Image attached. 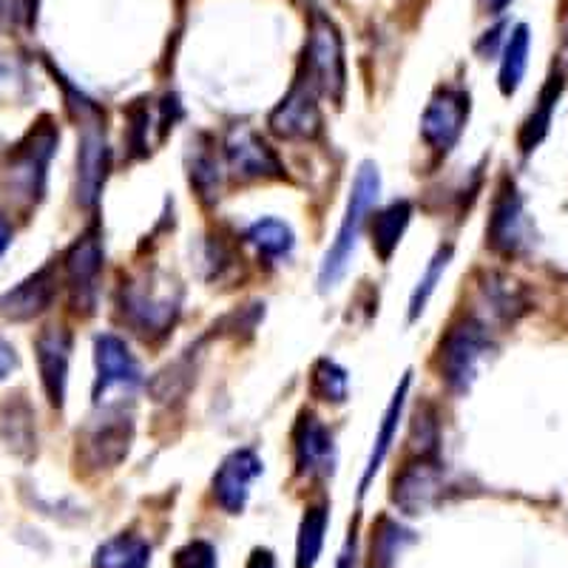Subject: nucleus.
Wrapping results in <instances>:
<instances>
[{"mask_svg": "<svg viewBox=\"0 0 568 568\" xmlns=\"http://www.w3.org/2000/svg\"><path fill=\"white\" fill-rule=\"evenodd\" d=\"M174 568H220L216 549L207 540H191L182 549H176Z\"/></svg>", "mask_w": 568, "mask_h": 568, "instance_id": "c756f323", "label": "nucleus"}, {"mask_svg": "<svg viewBox=\"0 0 568 568\" xmlns=\"http://www.w3.org/2000/svg\"><path fill=\"white\" fill-rule=\"evenodd\" d=\"M409 384H413V378H409V373H407V375H404V382L398 384V389H395V395H393V400H389L387 413H384L382 426H378V435H375L373 453H369L367 466H364L362 495H364V491H367V486L373 484V478H375V475H378V469H382V466H384V460H387L389 449H393L395 438H398V426H400V418H404V407H407Z\"/></svg>", "mask_w": 568, "mask_h": 568, "instance_id": "6ab92c4d", "label": "nucleus"}, {"mask_svg": "<svg viewBox=\"0 0 568 568\" xmlns=\"http://www.w3.org/2000/svg\"><path fill=\"white\" fill-rule=\"evenodd\" d=\"M486 353H489V333L478 318L464 316L449 324V329L438 342V355H435L440 382L453 393H466L478 378Z\"/></svg>", "mask_w": 568, "mask_h": 568, "instance_id": "7ed1b4c3", "label": "nucleus"}, {"mask_svg": "<svg viewBox=\"0 0 568 568\" xmlns=\"http://www.w3.org/2000/svg\"><path fill=\"white\" fill-rule=\"evenodd\" d=\"M318 89L311 80L298 74L287 98L273 109L271 131L282 140H313L322 131V111H318Z\"/></svg>", "mask_w": 568, "mask_h": 568, "instance_id": "1a4fd4ad", "label": "nucleus"}, {"mask_svg": "<svg viewBox=\"0 0 568 568\" xmlns=\"http://www.w3.org/2000/svg\"><path fill=\"white\" fill-rule=\"evenodd\" d=\"M560 94H562V74H551L549 83L542 85L540 91V103H537V109L531 111V116L524 123V129H520V149H524L526 154L535 151L542 142V136L549 134L551 114H555Z\"/></svg>", "mask_w": 568, "mask_h": 568, "instance_id": "b1692460", "label": "nucleus"}, {"mask_svg": "<svg viewBox=\"0 0 568 568\" xmlns=\"http://www.w3.org/2000/svg\"><path fill=\"white\" fill-rule=\"evenodd\" d=\"M413 531H404L400 526L389 524V520H384V531L378 535V557H382V562L393 560L395 555L400 551V540H413Z\"/></svg>", "mask_w": 568, "mask_h": 568, "instance_id": "7c9ffc66", "label": "nucleus"}, {"mask_svg": "<svg viewBox=\"0 0 568 568\" xmlns=\"http://www.w3.org/2000/svg\"><path fill=\"white\" fill-rule=\"evenodd\" d=\"M265 464L253 449H236L220 464L213 475V497L227 515H242L251 497L253 480L262 475Z\"/></svg>", "mask_w": 568, "mask_h": 568, "instance_id": "4468645a", "label": "nucleus"}, {"mask_svg": "<svg viewBox=\"0 0 568 568\" xmlns=\"http://www.w3.org/2000/svg\"><path fill=\"white\" fill-rule=\"evenodd\" d=\"M225 160L231 174L242 182L276 180V176H282V162H278L276 151L247 125H236L227 134Z\"/></svg>", "mask_w": 568, "mask_h": 568, "instance_id": "9b49d317", "label": "nucleus"}, {"mask_svg": "<svg viewBox=\"0 0 568 568\" xmlns=\"http://www.w3.org/2000/svg\"><path fill=\"white\" fill-rule=\"evenodd\" d=\"M34 358H38L40 384L54 409H63L65 389H69L71 364V333L65 327H43L34 338Z\"/></svg>", "mask_w": 568, "mask_h": 568, "instance_id": "f8f14e48", "label": "nucleus"}, {"mask_svg": "<svg viewBox=\"0 0 568 568\" xmlns=\"http://www.w3.org/2000/svg\"><path fill=\"white\" fill-rule=\"evenodd\" d=\"M329 509L327 504H313L304 509L296 540V568H313L322 557L324 535H327Z\"/></svg>", "mask_w": 568, "mask_h": 568, "instance_id": "5701e85b", "label": "nucleus"}, {"mask_svg": "<svg viewBox=\"0 0 568 568\" xmlns=\"http://www.w3.org/2000/svg\"><path fill=\"white\" fill-rule=\"evenodd\" d=\"M311 389L318 400H327V404H344L349 393V378L347 369L338 367L336 362L329 358H318L316 367L311 373Z\"/></svg>", "mask_w": 568, "mask_h": 568, "instance_id": "bb28decb", "label": "nucleus"}, {"mask_svg": "<svg viewBox=\"0 0 568 568\" xmlns=\"http://www.w3.org/2000/svg\"><path fill=\"white\" fill-rule=\"evenodd\" d=\"M94 367H98V378H94V404L98 407H103L114 389H129L131 393L142 382L134 353L114 333H103L94 342Z\"/></svg>", "mask_w": 568, "mask_h": 568, "instance_id": "6e6552de", "label": "nucleus"}, {"mask_svg": "<svg viewBox=\"0 0 568 568\" xmlns=\"http://www.w3.org/2000/svg\"><path fill=\"white\" fill-rule=\"evenodd\" d=\"M3 426H7V440L14 453H32L34 449V413L27 400H9L0 415Z\"/></svg>", "mask_w": 568, "mask_h": 568, "instance_id": "a878e982", "label": "nucleus"}, {"mask_svg": "<svg viewBox=\"0 0 568 568\" xmlns=\"http://www.w3.org/2000/svg\"><path fill=\"white\" fill-rule=\"evenodd\" d=\"M562 52H566V60H568V12H566V23H562Z\"/></svg>", "mask_w": 568, "mask_h": 568, "instance_id": "e433bc0d", "label": "nucleus"}, {"mask_svg": "<svg viewBox=\"0 0 568 568\" xmlns=\"http://www.w3.org/2000/svg\"><path fill=\"white\" fill-rule=\"evenodd\" d=\"M131 438H134L131 415H125L123 407L105 409L103 418L94 420L85 429L83 440H80V449H83V458L94 469H114L129 455Z\"/></svg>", "mask_w": 568, "mask_h": 568, "instance_id": "9d476101", "label": "nucleus"}, {"mask_svg": "<svg viewBox=\"0 0 568 568\" xmlns=\"http://www.w3.org/2000/svg\"><path fill=\"white\" fill-rule=\"evenodd\" d=\"M378 194H382V174H378V165H375V162H362V169L355 171L353 187H349L347 211H344L336 242H333L329 251L324 253L322 271H318V287H322V291L336 287L344 278V273H347L349 258H353L358 236H362L364 220H367V213L373 211L375 202H378Z\"/></svg>", "mask_w": 568, "mask_h": 568, "instance_id": "f257e3e1", "label": "nucleus"}, {"mask_svg": "<svg viewBox=\"0 0 568 568\" xmlns=\"http://www.w3.org/2000/svg\"><path fill=\"white\" fill-rule=\"evenodd\" d=\"M220 162H216V154L211 149H196L194 162H191V185L200 191L202 200H213L216 191H220Z\"/></svg>", "mask_w": 568, "mask_h": 568, "instance_id": "c85d7f7f", "label": "nucleus"}, {"mask_svg": "<svg viewBox=\"0 0 568 568\" xmlns=\"http://www.w3.org/2000/svg\"><path fill=\"white\" fill-rule=\"evenodd\" d=\"M12 369H18V353H14L12 344L0 338V382H7Z\"/></svg>", "mask_w": 568, "mask_h": 568, "instance_id": "2f4dec72", "label": "nucleus"}, {"mask_svg": "<svg viewBox=\"0 0 568 568\" xmlns=\"http://www.w3.org/2000/svg\"><path fill=\"white\" fill-rule=\"evenodd\" d=\"M151 546L134 531L114 535L94 551V568H149Z\"/></svg>", "mask_w": 568, "mask_h": 568, "instance_id": "aec40b11", "label": "nucleus"}, {"mask_svg": "<svg viewBox=\"0 0 568 568\" xmlns=\"http://www.w3.org/2000/svg\"><path fill=\"white\" fill-rule=\"evenodd\" d=\"M12 245V225L7 222V216H0V256L9 251Z\"/></svg>", "mask_w": 568, "mask_h": 568, "instance_id": "f704fd0d", "label": "nucleus"}, {"mask_svg": "<svg viewBox=\"0 0 568 568\" xmlns=\"http://www.w3.org/2000/svg\"><path fill=\"white\" fill-rule=\"evenodd\" d=\"M58 125H52V120L43 116V123L34 125L14 145L7 165V196L14 205L32 207L43 200L45 174H49V162H52L54 151H58Z\"/></svg>", "mask_w": 568, "mask_h": 568, "instance_id": "f03ea898", "label": "nucleus"}, {"mask_svg": "<svg viewBox=\"0 0 568 568\" xmlns=\"http://www.w3.org/2000/svg\"><path fill=\"white\" fill-rule=\"evenodd\" d=\"M480 3H484V9L489 14H500L506 7H509L511 0H480Z\"/></svg>", "mask_w": 568, "mask_h": 568, "instance_id": "c9c22d12", "label": "nucleus"}, {"mask_svg": "<svg viewBox=\"0 0 568 568\" xmlns=\"http://www.w3.org/2000/svg\"><path fill=\"white\" fill-rule=\"evenodd\" d=\"M247 242H251L253 247L258 251V256L262 258H271V262H276V258H284L291 256L293 245H296V240H293V231L287 222L282 220H258L253 222L251 227H247Z\"/></svg>", "mask_w": 568, "mask_h": 568, "instance_id": "393cba45", "label": "nucleus"}, {"mask_svg": "<svg viewBox=\"0 0 568 568\" xmlns=\"http://www.w3.org/2000/svg\"><path fill=\"white\" fill-rule=\"evenodd\" d=\"M80 151H78V202L83 207H94L103 194L105 176L111 169V151L105 140L103 114H94L80 123Z\"/></svg>", "mask_w": 568, "mask_h": 568, "instance_id": "0eeeda50", "label": "nucleus"}, {"mask_svg": "<svg viewBox=\"0 0 568 568\" xmlns=\"http://www.w3.org/2000/svg\"><path fill=\"white\" fill-rule=\"evenodd\" d=\"M355 562H358V535H355V531H349L342 555H338V560H336V568H355Z\"/></svg>", "mask_w": 568, "mask_h": 568, "instance_id": "473e14b6", "label": "nucleus"}, {"mask_svg": "<svg viewBox=\"0 0 568 568\" xmlns=\"http://www.w3.org/2000/svg\"><path fill=\"white\" fill-rule=\"evenodd\" d=\"M247 568H276V560H273V555L267 549H253Z\"/></svg>", "mask_w": 568, "mask_h": 568, "instance_id": "72a5a7b5", "label": "nucleus"}, {"mask_svg": "<svg viewBox=\"0 0 568 568\" xmlns=\"http://www.w3.org/2000/svg\"><path fill=\"white\" fill-rule=\"evenodd\" d=\"M469 120V94L464 89L444 85L433 94L429 105L420 116V136L429 149L435 151H453L455 142L460 140Z\"/></svg>", "mask_w": 568, "mask_h": 568, "instance_id": "423d86ee", "label": "nucleus"}, {"mask_svg": "<svg viewBox=\"0 0 568 568\" xmlns=\"http://www.w3.org/2000/svg\"><path fill=\"white\" fill-rule=\"evenodd\" d=\"M529 43H531L529 27H526V23H517L504 45L500 74H497V85H500V94H504V98L517 94V89H520V83H524L526 65H529Z\"/></svg>", "mask_w": 568, "mask_h": 568, "instance_id": "4be33fe9", "label": "nucleus"}, {"mask_svg": "<svg viewBox=\"0 0 568 568\" xmlns=\"http://www.w3.org/2000/svg\"><path fill=\"white\" fill-rule=\"evenodd\" d=\"M444 495V466L433 458H420L395 475L393 504L404 515H424Z\"/></svg>", "mask_w": 568, "mask_h": 568, "instance_id": "ddd939ff", "label": "nucleus"}, {"mask_svg": "<svg viewBox=\"0 0 568 568\" xmlns=\"http://www.w3.org/2000/svg\"><path fill=\"white\" fill-rule=\"evenodd\" d=\"M449 258H453V247L449 245L438 247V251H435V256L429 258V265H426L424 276L418 278V284H415V291H413V298H409V322H415V318L426 311V304H429V298H433L440 276H444L446 267H449Z\"/></svg>", "mask_w": 568, "mask_h": 568, "instance_id": "cd10ccee", "label": "nucleus"}, {"mask_svg": "<svg viewBox=\"0 0 568 568\" xmlns=\"http://www.w3.org/2000/svg\"><path fill=\"white\" fill-rule=\"evenodd\" d=\"M296 469L304 478H327L336 469V444L327 426L313 413H304L293 433Z\"/></svg>", "mask_w": 568, "mask_h": 568, "instance_id": "dca6fc26", "label": "nucleus"}, {"mask_svg": "<svg viewBox=\"0 0 568 568\" xmlns=\"http://www.w3.org/2000/svg\"><path fill=\"white\" fill-rule=\"evenodd\" d=\"M526 220H524V202L517 196V187L511 182H504L497 191L495 205H491L489 220V245L500 256H515L524 247Z\"/></svg>", "mask_w": 568, "mask_h": 568, "instance_id": "a211bd4d", "label": "nucleus"}, {"mask_svg": "<svg viewBox=\"0 0 568 568\" xmlns=\"http://www.w3.org/2000/svg\"><path fill=\"white\" fill-rule=\"evenodd\" d=\"M58 287L60 278L54 265L40 267L38 273L23 278L18 287L0 296V316L7 322H32L52 307V302L58 298Z\"/></svg>", "mask_w": 568, "mask_h": 568, "instance_id": "2eb2a0df", "label": "nucleus"}, {"mask_svg": "<svg viewBox=\"0 0 568 568\" xmlns=\"http://www.w3.org/2000/svg\"><path fill=\"white\" fill-rule=\"evenodd\" d=\"M120 311L125 322L142 336H162L169 333L176 316V298L156 296L145 284H129L120 293Z\"/></svg>", "mask_w": 568, "mask_h": 568, "instance_id": "f3484780", "label": "nucleus"}, {"mask_svg": "<svg viewBox=\"0 0 568 568\" xmlns=\"http://www.w3.org/2000/svg\"><path fill=\"white\" fill-rule=\"evenodd\" d=\"M63 271L74 307L83 313H94L100 273H103V242H100L98 227L85 231L83 236L65 251Z\"/></svg>", "mask_w": 568, "mask_h": 568, "instance_id": "39448f33", "label": "nucleus"}, {"mask_svg": "<svg viewBox=\"0 0 568 568\" xmlns=\"http://www.w3.org/2000/svg\"><path fill=\"white\" fill-rule=\"evenodd\" d=\"M409 220H413V205L407 200H395L384 211L375 213L373 222V247L382 262H389L395 247L400 245V236L407 233Z\"/></svg>", "mask_w": 568, "mask_h": 568, "instance_id": "412c9836", "label": "nucleus"}, {"mask_svg": "<svg viewBox=\"0 0 568 568\" xmlns=\"http://www.w3.org/2000/svg\"><path fill=\"white\" fill-rule=\"evenodd\" d=\"M304 78L318 89V94H327L333 100H342L347 71H344V45L336 23L324 18L322 12H313L311 34H307V49H304Z\"/></svg>", "mask_w": 568, "mask_h": 568, "instance_id": "20e7f679", "label": "nucleus"}]
</instances>
